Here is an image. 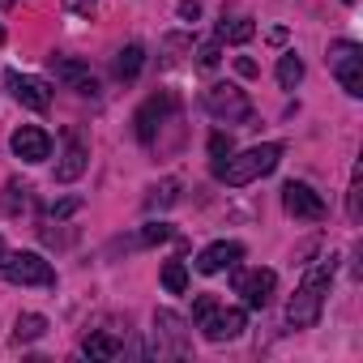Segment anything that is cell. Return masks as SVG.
<instances>
[{
    "mask_svg": "<svg viewBox=\"0 0 363 363\" xmlns=\"http://www.w3.org/2000/svg\"><path fill=\"white\" fill-rule=\"evenodd\" d=\"M299 82H303V60H299L295 52H286V56L278 60V86H282V90H295Z\"/></svg>",
    "mask_w": 363,
    "mask_h": 363,
    "instance_id": "cell-20",
    "label": "cell"
},
{
    "mask_svg": "<svg viewBox=\"0 0 363 363\" xmlns=\"http://www.w3.org/2000/svg\"><path fill=\"white\" fill-rule=\"evenodd\" d=\"M171 107H175V99H171L167 90L150 94V99L137 107V120H133V124H137V141H141V145H150V141L158 137V128H162V120H167Z\"/></svg>",
    "mask_w": 363,
    "mask_h": 363,
    "instance_id": "cell-7",
    "label": "cell"
},
{
    "mask_svg": "<svg viewBox=\"0 0 363 363\" xmlns=\"http://www.w3.org/2000/svg\"><path fill=\"white\" fill-rule=\"evenodd\" d=\"M278 162H282V145L265 141V145H252L244 154H227V162H214V175L223 179V184H231V189H244V184H252V179L269 175Z\"/></svg>",
    "mask_w": 363,
    "mask_h": 363,
    "instance_id": "cell-2",
    "label": "cell"
},
{
    "mask_svg": "<svg viewBox=\"0 0 363 363\" xmlns=\"http://www.w3.org/2000/svg\"><path fill=\"white\" fill-rule=\"evenodd\" d=\"M5 193H9V214L26 210V201H30V189H26V184H9Z\"/></svg>",
    "mask_w": 363,
    "mask_h": 363,
    "instance_id": "cell-22",
    "label": "cell"
},
{
    "mask_svg": "<svg viewBox=\"0 0 363 363\" xmlns=\"http://www.w3.org/2000/svg\"><path fill=\"white\" fill-rule=\"evenodd\" d=\"M154 329H158L162 337H171V342H175V354H184V350H189L184 329H179V316H175V312H158V316H154Z\"/></svg>",
    "mask_w": 363,
    "mask_h": 363,
    "instance_id": "cell-19",
    "label": "cell"
},
{
    "mask_svg": "<svg viewBox=\"0 0 363 363\" xmlns=\"http://www.w3.org/2000/svg\"><path fill=\"white\" fill-rule=\"evenodd\" d=\"M9 145H13V154H18L22 162H43V158H52V137H48L39 124H22V128L9 137Z\"/></svg>",
    "mask_w": 363,
    "mask_h": 363,
    "instance_id": "cell-11",
    "label": "cell"
},
{
    "mask_svg": "<svg viewBox=\"0 0 363 363\" xmlns=\"http://www.w3.org/2000/svg\"><path fill=\"white\" fill-rule=\"evenodd\" d=\"M179 18H184V22H197V18H201V0H179Z\"/></svg>",
    "mask_w": 363,
    "mask_h": 363,
    "instance_id": "cell-29",
    "label": "cell"
},
{
    "mask_svg": "<svg viewBox=\"0 0 363 363\" xmlns=\"http://www.w3.org/2000/svg\"><path fill=\"white\" fill-rule=\"evenodd\" d=\"M5 5H9V0H5Z\"/></svg>",
    "mask_w": 363,
    "mask_h": 363,
    "instance_id": "cell-35",
    "label": "cell"
},
{
    "mask_svg": "<svg viewBox=\"0 0 363 363\" xmlns=\"http://www.w3.org/2000/svg\"><path fill=\"white\" fill-rule=\"evenodd\" d=\"M0 278L13 282V286H56L52 261H43L39 252H9V257H0Z\"/></svg>",
    "mask_w": 363,
    "mask_h": 363,
    "instance_id": "cell-3",
    "label": "cell"
},
{
    "mask_svg": "<svg viewBox=\"0 0 363 363\" xmlns=\"http://www.w3.org/2000/svg\"><path fill=\"white\" fill-rule=\"evenodd\" d=\"M231 150H235V145H231V137H227V133H214V137H210V154H214V162H223Z\"/></svg>",
    "mask_w": 363,
    "mask_h": 363,
    "instance_id": "cell-23",
    "label": "cell"
},
{
    "mask_svg": "<svg viewBox=\"0 0 363 363\" xmlns=\"http://www.w3.org/2000/svg\"><path fill=\"white\" fill-rule=\"evenodd\" d=\"M86 162H90L86 137H82L77 128H69V133H65V154H60V162H56V184H73V179L86 171Z\"/></svg>",
    "mask_w": 363,
    "mask_h": 363,
    "instance_id": "cell-10",
    "label": "cell"
},
{
    "mask_svg": "<svg viewBox=\"0 0 363 363\" xmlns=\"http://www.w3.org/2000/svg\"><path fill=\"white\" fill-rule=\"evenodd\" d=\"M197 60H201V69H214V65L223 60V52H218V43H206V48L197 52Z\"/></svg>",
    "mask_w": 363,
    "mask_h": 363,
    "instance_id": "cell-26",
    "label": "cell"
},
{
    "mask_svg": "<svg viewBox=\"0 0 363 363\" xmlns=\"http://www.w3.org/2000/svg\"><path fill=\"white\" fill-rule=\"evenodd\" d=\"M240 261H244V244H235V240H218V244L201 248V257H197V274H223V269H235Z\"/></svg>",
    "mask_w": 363,
    "mask_h": 363,
    "instance_id": "cell-13",
    "label": "cell"
},
{
    "mask_svg": "<svg viewBox=\"0 0 363 363\" xmlns=\"http://www.w3.org/2000/svg\"><path fill=\"white\" fill-rule=\"evenodd\" d=\"M214 308H218V299H214V295H201V299L193 303V320H206Z\"/></svg>",
    "mask_w": 363,
    "mask_h": 363,
    "instance_id": "cell-28",
    "label": "cell"
},
{
    "mask_svg": "<svg viewBox=\"0 0 363 363\" xmlns=\"http://www.w3.org/2000/svg\"><path fill=\"white\" fill-rule=\"evenodd\" d=\"M206 111H210L214 120H227V124H248V120H252L248 94H244L240 86H227V82H218V86L206 90Z\"/></svg>",
    "mask_w": 363,
    "mask_h": 363,
    "instance_id": "cell-5",
    "label": "cell"
},
{
    "mask_svg": "<svg viewBox=\"0 0 363 363\" xmlns=\"http://www.w3.org/2000/svg\"><path fill=\"white\" fill-rule=\"evenodd\" d=\"M333 274H337V257H325V261H316L303 274V282L295 286V295L286 303V325L291 329H312L320 320V308H325V295H329Z\"/></svg>",
    "mask_w": 363,
    "mask_h": 363,
    "instance_id": "cell-1",
    "label": "cell"
},
{
    "mask_svg": "<svg viewBox=\"0 0 363 363\" xmlns=\"http://www.w3.org/2000/svg\"><path fill=\"white\" fill-rule=\"evenodd\" d=\"M346 5H354V0H346Z\"/></svg>",
    "mask_w": 363,
    "mask_h": 363,
    "instance_id": "cell-34",
    "label": "cell"
},
{
    "mask_svg": "<svg viewBox=\"0 0 363 363\" xmlns=\"http://www.w3.org/2000/svg\"><path fill=\"white\" fill-rule=\"evenodd\" d=\"M43 333H48V316H39V312H22L18 325H13V337L18 342H39Z\"/></svg>",
    "mask_w": 363,
    "mask_h": 363,
    "instance_id": "cell-18",
    "label": "cell"
},
{
    "mask_svg": "<svg viewBox=\"0 0 363 363\" xmlns=\"http://www.w3.org/2000/svg\"><path fill=\"white\" fill-rule=\"evenodd\" d=\"M252 35H257V26H252L248 18H231V22L223 18V22H218V43H248Z\"/></svg>",
    "mask_w": 363,
    "mask_h": 363,
    "instance_id": "cell-17",
    "label": "cell"
},
{
    "mask_svg": "<svg viewBox=\"0 0 363 363\" xmlns=\"http://www.w3.org/2000/svg\"><path fill=\"white\" fill-rule=\"evenodd\" d=\"M5 82H9L13 99H18L26 111H48V107H52V90H48V82H39V77H26V73H9Z\"/></svg>",
    "mask_w": 363,
    "mask_h": 363,
    "instance_id": "cell-12",
    "label": "cell"
},
{
    "mask_svg": "<svg viewBox=\"0 0 363 363\" xmlns=\"http://www.w3.org/2000/svg\"><path fill=\"white\" fill-rule=\"evenodd\" d=\"M65 9H69V13H82V18H90V13H94V0H65Z\"/></svg>",
    "mask_w": 363,
    "mask_h": 363,
    "instance_id": "cell-30",
    "label": "cell"
},
{
    "mask_svg": "<svg viewBox=\"0 0 363 363\" xmlns=\"http://www.w3.org/2000/svg\"><path fill=\"white\" fill-rule=\"evenodd\" d=\"M162 286H167L171 295H184V291H189V265H184V261H167V265H162Z\"/></svg>",
    "mask_w": 363,
    "mask_h": 363,
    "instance_id": "cell-21",
    "label": "cell"
},
{
    "mask_svg": "<svg viewBox=\"0 0 363 363\" xmlns=\"http://www.w3.org/2000/svg\"><path fill=\"white\" fill-rule=\"evenodd\" d=\"M274 286H278V274L274 269H248V274H235V295H244L248 308H265L274 299Z\"/></svg>",
    "mask_w": 363,
    "mask_h": 363,
    "instance_id": "cell-8",
    "label": "cell"
},
{
    "mask_svg": "<svg viewBox=\"0 0 363 363\" xmlns=\"http://www.w3.org/2000/svg\"><path fill=\"white\" fill-rule=\"evenodd\" d=\"M141 65H145V48H141V43H128V48L116 52V77H120V82H133V77L141 73Z\"/></svg>",
    "mask_w": 363,
    "mask_h": 363,
    "instance_id": "cell-15",
    "label": "cell"
},
{
    "mask_svg": "<svg viewBox=\"0 0 363 363\" xmlns=\"http://www.w3.org/2000/svg\"><path fill=\"white\" fill-rule=\"evenodd\" d=\"M0 257H5V240H0Z\"/></svg>",
    "mask_w": 363,
    "mask_h": 363,
    "instance_id": "cell-33",
    "label": "cell"
},
{
    "mask_svg": "<svg viewBox=\"0 0 363 363\" xmlns=\"http://www.w3.org/2000/svg\"><path fill=\"white\" fill-rule=\"evenodd\" d=\"M162 240H171V227H167V223H150V227L141 231V244H162Z\"/></svg>",
    "mask_w": 363,
    "mask_h": 363,
    "instance_id": "cell-24",
    "label": "cell"
},
{
    "mask_svg": "<svg viewBox=\"0 0 363 363\" xmlns=\"http://www.w3.org/2000/svg\"><path fill=\"white\" fill-rule=\"evenodd\" d=\"M329 73L342 82V90L350 99H359L363 94V48L350 43V39H337L329 48Z\"/></svg>",
    "mask_w": 363,
    "mask_h": 363,
    "instance_id": "cell-4",
    "label": "cell"
},
{
    "mask_svg": "<svg viewBox=\"0 0 363 363\" xmlns=\"http://www.w3.org/2000/svg\"><path fill=\"white\" fill-rule=\"evenodd\" d=\"M52 73H56L60 82H69L77 94H99V82L90 77V69H86L82 60H56V56H52Z\"/></svg>",
    "mask_w": 363,
    "mask_h": 363,
    "instance_id": "cell-14",
    "label": "cell"
},
{
    "mask_svg": "<svg viewBox=\"0 0 363 363\" xmlns=\"http://www.w3.org/2000/svg\"><path fill=\"white\" fill-rule=\"evenodd\" d=\"M0 43H5V26H0Z\"/></svg>",
    "mask_w": 363,
    "mask_h": 363,
    "instance_id": "cell-32",
    "label": "cell"
},
{
    "mask_svg": "<svg viewBox=\"0 0 363 363\" xmlns=\"http://www.w3.org/2000/svg\"><path fill=\"white\" fill-rule=\"evenodd\" d=\"M175 179H162V189H154V197H150V206H171L175 201Z\"/></svg>",
    "mask_w": 363,
    "mask_h": 363,
    "instance_id": "cell-25",
    "label": "cell"
},
{
    "mask_svg": "<svg viewBox=\"0 0 363 363\" xmlns=\"http://www.w3.org/2000/svg\"><path fill=\"white\" fill-rule=\"evenodd\" d=\"M235 73H240V77H257V60L240 56V60H235Z\"/></svg>",
    "mask_w": 363,
    "mask_h": 363,
    "instance_id": "cell-31",
    "label": "cell"
},
{
    "mask_svg": "<svg viewBox=\"0 0 363 363\" xmlns=\"http://www.w3.org/2000/svg\"><path fill=\"white\" fill-rule=\"evenodd\" d=\"M82 210V197H65L60 206H52V218H69V214H77Z\"/></svg>",
    "mask_w": 363,
    "mask_h": 363,
    "instance_id": "cell-27",
    "label": "cell"
},
{
    "mask_svg": "<svg viewBox=\"0 0 363 363\" xmlns=\"http://www.w3.org/2000/svg\"><path fill=\"white\" fill-rule=\"evenodd\" d=\"M282 206L291 218H303V223H320L325 218V197L303 184V179H291V184H282Z\"/></svg>",
    "mask_w": 363,
    "mask_h": 363,
    "instance_id": "cell-6",
    "label": "cell"
},
{
    "mask_svg": "<svg viewBox=\"0 0 363 363\" xmlns=\"http://www.w3.org/2000/svg\"><path fill=\"white\" fill-rule=\"evenodd\" d=\"M201 325V333L210 337V342H227V337H240L244 333V325H248V312L244 308H214L206 320H197Z\"/></svg>",
    "mask_w": 363,
    "mask_h": 363,
    "instance_id": "cell-9",
    "label": "cell"
},
{
    "mask_svg": "<svg viewBox=\"0 0 363 363\" xmlns=\"http://www.w3.org/2000/svg\"><path fill=\"white\" fill-rule=\"evenodd\" d=\"M82 350H86L90 359H120V354H124V342L99 329V333H90V337L82 342Z\"/></svg>",
    "mask_w": 363,
    "mask_h": 363,
    "instance_id": "cell-16",
    "label": "cell"
}]
</instances>
